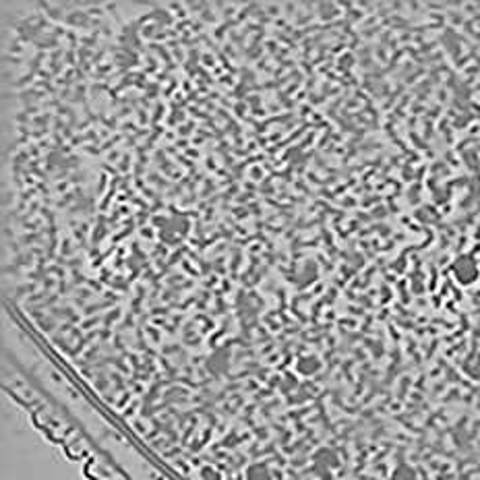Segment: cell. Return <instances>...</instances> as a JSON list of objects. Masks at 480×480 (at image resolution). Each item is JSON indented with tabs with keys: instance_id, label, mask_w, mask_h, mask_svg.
Listing matches in <instances>:
<instances>
[{
	"instance_id": "6da1fadb",
	"label": "cell",
	"mask_w": 480,
	"mask_h": 480,
	"mask_svg": "<svg viewBox=\"0 0 480 480\" xmlns=\"http://www.w3.org/2000/svg\"><path fill=\"white\" fill-rule=\"evenodd\" d=\"M472 186L447 118L360 89L242 81L112 139L73 240L89 369L364 366L449 334Z\"/></svg>"
},
{
	"instance_id": "7a4b0ae2",
	"label": "cell",
	"mask_w": 480,
	"mask_h": 480,
	"mask_svg": "<svg viewBox=\"0 0 480 480\" xmlns=\"http://www.w3.org/2000/svg\"><path fill=\"white\" fill-rule=\"evenodd\" d=\"M479 373H480V371H479ZM470 375H474V373H470ZM464 377H466V375H464ZM453 379H458V377H453ZM431 383H441V381H431Z\"/></svg>"
}]
</instances>
